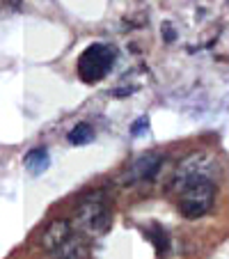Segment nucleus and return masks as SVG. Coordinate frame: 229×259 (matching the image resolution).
<instances>
[{"instance_id": "f257e3e1", "label": "nucleus", "mask_w": 229, "mask_h": 259, "mask_svg": "<svg viewBox=\"0 0 229 259\" xmlns=\"http://www.w3.org/2000/svg\"><path fill=\"white\" fill-rule=\"evenodd\" d=\"M176 206L179 213L188 220H197L209 213L215 200V186L200 165H195V156L181 163L179 175L174 179Z\"/></svg>"}, {"instance_id": "f03ea898", "label": "nucleus", "mask_w": 229, "mask_h": 259, "mask_svg": "<svg viewBox=\"0 0 229 259\" xmlns=\"http://www.w3.org/2000/svg\"><path fill=\"white\" fill-rule=\"evenodd\" d=\"M41 248L53 259H85L87 243L69 220H53L41 234Z\"/></svg>"}, {"instance_id": "7ed1b4c3", "label": "nucleus", "mask_w": 229, "mask_h": 259, "mask_svg": "<svg viewBox=\"0 0 229 259\" xmlns=\"http://www.w3.org/2000/svg\"><path fill=\"white\" fill-rule=\"evenodd\" d=\"M71 225L83 236H99L110 227V206L103 193H92L73 211Z\"/></svg>"}, {"instance_id": "20e7f679", "label": "nucleus", "mask_w": 229, "mask_h": 259, "mask_svg": "<svg viewBox=\"0 0 229 259\" xmlns=\"http://www.w3.org/2000/svg\"><path fill=\"white\" fill-rule=\"evenodd\" d=\"M115 64V49L108 44H92L78 58V76L83 83H99Z\"/></svg>"}, {"instance_id": "39448f33", "label": "nucleus", "mask_w": 229, "mask_h": 259, "mask_svg": "<svg viewBox=\"0 0 229 259\" xmlns=\"http://www.w3.org/2000/svg\"><path fill=\"white\" fill-rule=\"evenodd\" d=\"M161 165H163L161 154H145V156H140L131 165V175H128V179L131 181H151L158 175Z\"/></svg>"}, {"instance_id": "423d86ee", "label": "nucleus", "mask_w": 229, "mask_h": 259, "mask_svg": "<svg viewBox=\"0 0 229 259\" xmlns=\"http://www.w3.org/2000/svg\"><path fill=\"white\" fill-rule=\"evenodd\" d=\"M49 165H51V156L44 147L32 149V152L25 156V167H28L30 175H41V172L49 170Z\"/></svg>"}, {"instance_id": "0eeeda50", "label": "nucleus", "mask_w": 229, "mask_h": 259, "mask_svg": "<svg viewBox=\"0 0 229 259\" xmlns=\"http://www.w3.org/2000/svg\"><path fill=\"white\" fill-rule=\"evenodd\" d=\"M92 138H94L92 126H89V124H78V126H73V131H69L67 140L71 142V145L80 147V145H87Z\"/></svg>"}, {"instance_id": "6e6552de", "label": "nucleus", "mask_w": 229, "mask_h": 259, "mask_svg": "<svg viewBox=\"0 0 229 259\" xmlns=\"http://www.w3.org/2000/svg\"><path fill=\"white\" fill-rule=\"evenodd\" d=\"M147 126H149V119H147V117H140L135 124H133V131H131V133L138 138V136H142V133H145Z\"/></svg>"}]
</instances>
